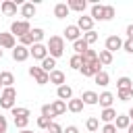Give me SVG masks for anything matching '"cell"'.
<instances>
[{"label":"cell","instance_id":"cell-9","mask_svg":"<svg viewBox=\"0 0 133 133\" xmlns=\"http://www.w3.org/2000/svg\"><path fill=\"white\" fill-rule=\"evenodd\" d=\"M89 12H91L89 17H91L94 21H106V6H104V4H98V2H94Z\"/></svg>","mask_w":133,"mask_h":133},{"label":"cell","instance_id":"cell-17","mask_svg":"<svg viewBox=\"0 0 133 133\" xmlns=\"http://www.w3.org/2000/svg\"><path fill=\"white\" fill-rule=\"evenodd\" d=\"M69 12H71V8H69L66 2H58L54 6V17L56 19H64V17H69Z\"/></svg>","mask_w":133,"mask_h":133},{"label":"cell","instance_id":"cell-34","mask_svg":"<svg viewBox=\"0 0 133 133\" xmlns=\"http://www.w3.org/2000/svg\"><path fill=\"white\" fill-rule=\"evenodd\" d=\"M10 112H12V118H15V116H31V110L25 108V106H15Z\"/></svg>","mask_w":133,"mask_h":133},{"label":"cell","instance_id":"cell-30","mask_svg":"<svg viewBox=\"0 0 133 133\" xmlns=\"http://www.w3.org/2000/svg\"><path fill=\"white\" fill-rule=\"evenodd\" d=\"M81 60H83V64H91L94 60H98V52L89 48V50H87L85 54H81Z\"/></svg>","mask_w":133,"mask_h":133},{"label":"cell","instance_id":"cell-18","mask_svg":"<svg viewBox=\"0 0 133 133\" xmlns=\"http://www.w3.org/2000/svg\"><path fill=\"white\" fill-rule=\"evenodd\" d=\"M64 81H66V77H64V73H62V71H58V69H54V71L50 73V83H54L56 87H60V85H64Z\"/></svg>","mask_w":133,"mask_h":133},{"label":"cell","instance_id":"cell-14","mask_svg":"<svg viewBox=\"0 0 133 133\" xmlns=\"http://www.w3.org/2000/svg\"><path fill=\"white\" fill-rule=\"evenodd\" d=\"M81 100H83V104H85V106H96V104H98V100H100V94H96L94 89H87V91H83V94H81Z\"/></svg>","mask_w":133,"mask_h":133},{"label":"cell","instance_id":"cell-4","mask_svg":"<svg viewBox=\"0 0 133 133\" xmlns=\"http://www.w3.org/2000/svg\"><path fill=\"white\" fill-rule=\"evenodd\" d=\"M29 75L35 79L37 85H46V83H50V75H48L42 66H29Z\"/></svg>","mask_w":133,"mask_h":133},{"label":"cell","instance_id":"cell-29","mask_svg":"<svg viewBox=\"0 0 133 133\" xmlns=\"http://www.w3.org/2000/svg\"><path fill=\"white\" fill-rule=\"evenodd\" d=\"M116 89H133L131 77H118L116 79Z\"/></svg>","mask_w":133,"mask_h":133},{"label":"cell","instance_id":"cell-21","mask_svg":"<svg viewBox=\"0 0 133 133\" xmlns=\"http://www.w3.org/2000/svg\"><path fill=\"white\" fill-rule=\"evenodd\" d=\"M66 4H69V8H71V10L81 12V15H83V12H85V8H87V2H85V0H69Z\"/></svg>","mask_w":133,"mask_h":133},{"label":"cell","instance_id":"cell-12","mask_svg":"<svg viewBox=\"0 0 133 133\" xmlns=\"http://www.w3.org/2000/svg\"><path fill=\"white\" fill-rule=\"evenodd\" d=\"M123 42H125V39H121L118 35H108V37H106V50H108V52L121 50V48H123Z\"/></svg>","mask_w":133,"mask_h":133},{"label":"cell","instance_id":"cell-49","mask_svg":"<svg viewBox=\"0 0 133 133\" xmlns=\"http://www.w3.org/2000/svg\"><path fill=\"white\" fill-rule=\"evenodd\" d=\"M19 133H33V131H29V129H23V131H19Z\"/></svg>","mask_w":133,"mask_h":133},{"label":"cell","instance_id":"cell-26","mask_svg":"<svg viewBox=\"0 0 133 133\" xmlns=\"http://www.w3.org/2000/svg\"><path fill=\"white\" fill-rule=\"evenodd\" d=\"M0 81H2V87H12L15 75H12L10 71H2V73H0Z\"/></svg>","mask_w":133,"mask_h":133},{"label":"cell","instance_id":"cell-44","mask_svg":"<svg viewBox=\"0 0 133 133\" xmlns=\"http://www.w3.org/2000/svg\"><path fill=\"white\" fill-rule=\"evenodd\" d=\"M6 129H8V121L4 114H0V133H6Z\"/></svg>","mask_w":133,"mask_h":133},{"label":"cell","instance_id":"cell-27","mask_svg":"<svg viewBox=\"0 0 133 133\" xmlns=\"http://www.w3.org/2000/svg\"><path fill=\"white\" fill-rule=\"evenodd\" d=\"M94 81H96V85H100V87H106V85L110 83V77H108V73H106V71H100V73L94 77Z\"/></svg>","mask_w":133,"mask_h":133},{"label":"cell","instance_id":"cell-22","mask_svg":"<svg viewBox=\"0 0 133 133\" xmlns=\"http://www.w3.org/2000/svg\"><path fill=\"white\" fill-rule=\"evenodd\" d=\"M73 50H75V54H85L87 50H89V46H87V42L81 37V39H77V42H73Z\"/></svg>","mask_w":133,"mask_h":133},{"label":"cell","instance_id":"cell-5","mask_svg":"<svg viewBox=\"0 0 133 133\" xmlns=\"http://www.w3.org/2000/svg\"><path fill=\"white\" fill-rule=\"evenodd\" d=\"M0 48H2V50H15V48H17L15 35H12L10 31H0Z\"/></svg>","mask_w":133,"mask_h":133},{"label":"cell","instance_id":"cell-48","mask_svg":"<svg viewBox=\"0 0 133 133\" xmlns=\"http://www.w3.org/2000/svg\"><path fill=\"white\" fill-rule=\"evenodd\" d=\"M127 133H133V123L129 125V129H127Z\"/></svg>","mask_w":133,"mask_h":133},{"label":"cell","instance_id":"cell-41","mask_svg":"<svg viewBox=\"0 0 133 133\" xmlns=\"http://www.w3.org/2000/svg\"><path fill=\"white\" fill-rule=\"evenodd\" d=\"M114 15H116V10H114V6H112V4H106V21H110V19H114Z\"/></svg>","mask_w":133,"mask_h":133},{"label":"cell","instance_id":"cell-16","mask_svg":"<svg viewBox=\"0 0 133 133\" xmlns=\"http://www.w3.org/2000/svg\"><path fill=\"white\" fill-rule=\"evenodd\" d=\"M83 106H85V104H83L81 98H71V100L66 102V110L73 112V114H79V112L83 110Z\"/></svg>","mask_w":133,"mask_h":133},{"label":"cell","instance_id":"cell-11","mask_svg":"<svg viewBox=\"0 0 133 133\" xmlns=\"http://www.w3.org/2000/svg\"><path fill=\"white\" fill-rule=\"evenodd\" d=\"M0 12H2L4 17H15V15H17V2L4 0V2L0 4Z\"/></svg>","mask_w":133,"mask_h":133},{"label":"cell","instance_id":"cell-40","mask_svg":"<svg viewBox=\"0 0 133 133\" xmlns=\"http://www.w3.org/2000/svg\"><path fill=\"white\" fill-rule=\"evenodd\" d=\"M62 131H64V129H62L58 123H54V121H52L50 127H48V133H62Z\"/></svg>","mask_w":133,"mask_h":133},{"label":"cell","instance_id":"cell-32","mask_svg":"<svg viewBox=\"0 0 133 133\" xmlns=\"http://www.w3.org/2000/svg\"><path fill=\"white\" fill-rule=\"evenodd\" d=\"M31 39H33V44H42V39H44V29H42V27H33V29H31Z\"/></svg>","mask_w":133,"mask_h":133},{"label":"cell","instance_id":"cell-15","mask_svg":"<svg viewBox=\"0 0 133 133\" xmlns=\"http://www.w3.org/2000/svg\"><path fill=\"white\" fill-rule=\"evenodd\" d=\"M35 12H37V8H35L33 2H25V4H21V17H23L25 21H29L31 17H35Z\"/></svg>","mask_w":133,"mask_h":133},{"label":"cell","instance_id":"cell-42","mask_svg":"<svg viewBox=\"0 0 133 133\" xmlns=\"http://www.w3.org/2000/svg\"><path fill=\"white\" fill-rule=\"evenodd\" d=\"M118 129L114 127V123H106L104 127H102V133H116Z\"/></svg>","mask_w":133,"mask_h":133},{"label":"cell","instance_id":"cell-52","mask_svg":"<svg viewBox=\"0 0 133 133\" xmlns=\"http://www.w3.org/2000/svg\"><path fill=\"white\" fill-rule=\"evenodd\" d=\"M0 15H2V12H0Z\"/></svg>","mask_w":133,"mask_h":133},{"label":"cell","instance_id":"cell-2","mask_svg":"<svg viewBox=\"0 0 133 133\" xmlns=\"http://www.w3.org/2000/svg\"><path fill=\"white\" fill-rule=\"evenodd\" d=\"M15 102H17V89L15 87H4L0 91V108L12 110L15 108Z\"/></svg>","mask_w":133,"mask_h":133},{"label":"cell","instance_id":"cell-39","mask_svg":"<svg viewBox=\"0 0 133 133\" xmlns=\"http://www.w3.org/2000/svg\"><path fill=\"white\" fill-rule=\"evenodd\" d=\"M42 116L54 118V112H52V104H44V106H42Z\"/></svg>","mask_w":133,"mask_h":133},{"label":"cell","instance_id":"cell-50","mask_svg":"<svg viewBox=\"0 0 133 133\" xmlns=\"http://www.w3.org/2000/svg\"><path fill=\"white\" fill-rule=\"evenodd\" d=\"M2 56H4V50H2V48H0V60H2Z\"/></svg>","mask_w":133,"mask_h":133},{"label":"cell","instance_id":"cell-31","mask_svg":"<svg viewBox=\"0 0 133 133\" xmlns=\"http://www.w3.org/2000/svg\"><path fill=\"white\" fill-rule=\"evenodd\" d=\"M85 127H87V131H89V133H96V131L100 129V121H98L96 116H89V118L85 121Z\"/></svg>","mask_w":133,"mask_h":133},{"label":"cell","instance_id":"cell-45","mask_svg":"<svg viewBox=\"0 0 133 133\" xmlns=\"http://www.w3.org/2000/svg\"><path fill=\"white\" fill-rule=\"evenodd\" d=\"M125 33H127V39H133V23L127 25V31H125Z\"/></svg>","mask_w":133,"mask_h":133},{"label":"cell","instance_id":"cell-8","mask_svg":"<svg viewBox=\"0 0 133 133\" xmlns=\"http://www.w3.org/2000/svg\"><path fill=\"white\" fill-rule=\"evenodd\" d=\"M12 54V60L15 62H25L31 54H29V48H25V46H21V44H17V48L10 52Z\"/></svg>","mask_w":133,"mask_h":133},{"label":"cell","instance_id":"cell-47","mask_svg":"<svg viewBox=\"0 0 133 133\" xmlns=\"http://www.w3.org/2000/svg\"><path fill=\"white\" fill-rule=\"evenodd\" d=\"M127 116L131 118V123H133V108H129V112H127Z\"/></svg>","mask_w":133,"mask_h":133},{"label":"cell","instance_id":"cell-35","mask_svg":"<svg viewBox=\"0 0 133 133\" xmlns=\"http://www.w3.org/2000/svg\"><path fill=\"white\" fill-rule=\"evenodd\" d=\"M98 37H100V35H98V31H94V29H91V31H87V33H83V39L87 42V46L96 44V42H98Z\"/></svg>","mask_w":133,"mask_h":133},{"label":"cell","instance_id":"cell-28","mask_svg":"<svg viewBox=\"0 0 133 133\" xmlns=\"http://www.w3.org/2000/svg\"><path fill=\"white\" fill-rule=\"evenodd\" d=\"M42 69H44V71H46V73L50 75V73H52V71L56 69V58H52V56L44 58V60H42Z\"/></svg>","mask_w":133,"mask_h":133},{"label":"cell","instance_id":"cell-13","mask_svg":"<svg viewBox=\"0 0 133 133\" xmlns=\"http://www.w3.org/2000/svg\"><path fill=\"white\" fill-rule=\"evenodd\" d=\"M56 98L58 100H62V102H69L71 98H73V87L71 85H60V87H56Z\"/></svg>","mask_w":133,"mask_h":133},{"label":"cell","instance_id":"cell-33","mask_svg":"<svg viewBox=\"0 0 133 133\" xmlns=\"http://www.w3.org/2000/svg\"><path fill=\"white\" fill-rule=\"evenodd\" d=\"M69 64H71V69H73V71H81L83 60H81V56H79V54H73V56H71V60H69Z\"/></svg>","mask_w":133,"mask_h":133},{"label":"cell","instance_id":"cell-1","mask_svg":"<svg viewBox=\"0 0 133 133\" xmlns=\"http://www.w3.org/2000/svg\"><path fill=\"white\" fill-rule=\"evenodd\" d=\"M46 48H48V54L52 58H60L64 54V37L62 35H50Z\"/></svg>","mask_w":133,"mask_h":133},{"label":"cell","instance_id":"cell-24","mask_svg":"<svg viewBox=\"0 0 133 133\" xmlns=\"http://www.w3.org/2000/svg\"><path fill=\"white\" fill-rule=\"evenodd\" d=\"M52 112H54V116L64 114V112H66V102H62V100H54V102H52Z\"/></svg>","mask_w":133,"mask_h":133},{"label":"cell","instance_id":"cell-7","mask_svg":"<svg viewBox=\"0 0 133 133\" xmlns=\"http://www.w3.org/2000/svg\"><path fill=\"white\" fill-rule=\"evenodd\" d=\"M29 54L33 56V60H44V58H48V56H50V54H48L46 44H33V46L29 48Z\"/></svg>","mask_w":133,"mask_h":133},{"label":"cell","instance_id":"cell-23","mask_svg":"<svg viewBox=\"0 0 133 133\" xmlns=\"http://www.w3.org/2000/svg\"><path fill=\"white\" fill-rule=\"evenodd\" d=\"M98 58H100V62H102V66H108V64H112V60H114V56H112V52H108L106 48H104V50H100V54H98Z\"/></svg>","mask_w":133,"mask_h":133},{"label":"cell","instance_id":"cell-10","mask_svg":"<svg viewBox=\"0 0 133 133\" xmlns=\"http://www.w3.org/2000/svg\"><path fill=\"white\" fill-rule=\"evenodd\" d=\"M77 27L81 29V33H87V31L94 29V19L87 17V15H81V17L77 19Z\"/></svg>","mask_w":133,"mask_h":133},{"label":"cell","instance_id":"cell-38","mask_svg":"<svg viewBox=\"0 0 133 133\" xmlns=\"http://www.w3.org/2000/svg\"><path fill=\"white\" fill-rule=\"evenodd\" d=\"M50 123H52V118H48V116H37V127H39V129H46V131H48Z\"/></svg>","mask_w":133,"mask_h":133},{"label":"cell","instance_id":"cell-36","mask_svg":"<svg viewBox=\"0 0 133 133\" xmlns=\"http://www.w3.org/2000/svg\"><path fill=\"white\" fill-rule=\"evenodd\" d=\"M27 125H29V116H15V127L17 129H27Z\"/></svg>","mask_w":133,"mask_h":133},{"label":"cell","instance_id":"cell-3","mask_svg":"<svg viewBox=\"0 0 133 133\" xmlns=\"http://www.w3.org/2000/svg\"><path fill=\"white\" fill-rule=\"evenodd\" d=\"M29 31H31V25H29V21H25V19L12 21V25H10V33H12L15 37H23V35H27Z\"/></svg>","mask_w":133,"mask_h":133},{"label":"cell","instance_id":"cell-20","mask_svg":"<svg viewBox=\"0 0 133 133\" xmlns=\"http://www.w3.org/2000/svg\"><path fill=\"white\" fill-rule=\"evenodd\" d=\"M116 116H118V114H116V110H114V108H104V110L100 112V118L104 121V125H106V123H114V121H116Z\"/></svg>","mask_w":133,"mask_h":133},{"label":"cell","instance_id":"cell-37","mask_svg":"<svg viewBox=\"0 0 133 133\" xmlns=\"http://www.w3.org/2000/svg\"><path fill=\"white\" fill-rule=\"evenodd\" d=\"M116 94H118V100H123V102L133 98V89H116Z\"/></svg>","mask_w":133,"mask_h":133},{"label":"cell","instance_id":"cell-43","mask_svg":"<svg viewBox=\"0 0 133 133\" xmlns=\"http://www.w3.org/2000/svg\"><path fill=\"white\" fill-rule=\"evenodd\" d=\"M123 50L129 52V54H133V39H125L123 42Z\"/></svg>","mask_w":133,"mask_h":133},{"label":"cell","instance_id":"cell-19","mask_svg":"<svg viewBox=\"0 0 133 133\" xmlns=\"http://www.w3.org/2000/svg\"><path fill=\"white\" fill-rule=\"evenodd\" d=\"M112 102H114V94H110V91H102V94H100L98 104H100L102 108H112Z\"/></svg>","mask_w":133,"mask_h":133},{"label":"cell","instance_id":"cell-25","mask_svg":"<svg viewBox=\"0 0 133 133\" xmlns=\"http://www.w3.org/2000/svg\"><path fill=\"white\" fill-rule=\"evenodd\" d=\"M129 125H131V118H129L127 114H118L116 121H114V127H116V129H125V131H127Z\"/></svg>","mask_w":133,"mask_h":133},{"label":"cell","instance_id":"cell-46","mask_svg":"<svg viewBox=\"0 0 133 133\" xmlns=\"http://www.w3.org/2000/svg\"><path fill=\"white\" fill-rule=\"evenodd\" d=\"M62 133H79V129H77L75 125H69V127H66V129L62 131Z\"/></svg>","mask_w":133,"mask_h":133},{"label":"cell","instance_id":"cell-51","mask_svg":"<svg viewBox=\"0 0 133 133\" xmlns=\"http://www.w3.org/2000/svg\"><path fill=\"white\" fill-rule=\"evenodd\" d=\"M0 89H4V87H2V81H0Z\"/></svg>","mask_w":133,"mask_h":133},{"label":"cell","instance_id":"cell-6","mask_svg":"<svg viewBox=\"0 0 133 133\" xmlns=\"http://www.w3.org/2000/svg\"><path fill=\"white\" fill-rule=\"evenodd\" d=\"M62 33H64L62 37H64L66 42H77V39H81V37H83V33H81V29H79L77 25H66Z\"/></svg>","mask_w":133,"mask_h":133}]
</instances>
